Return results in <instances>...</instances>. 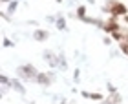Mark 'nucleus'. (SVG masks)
Listing matches in <instances>:
<instances>
[{"label":"nucleus","mask_w":128,"mask_h":104,"mask_svg":"<svg viewBox=\"0 0 128 104\" xmlns=\"http://www.w3.org/2000/svg\"><path fill=\"white\" fill-rule=\"evenodd\" d=\"M119 46H121V49H123V53L128 55V40H121Z\"/></svg>","instance_id":"obj_6"},{"label":"nucleus","mask_w":128,"mask_h":104,"mask_svg":"<svg viewBox=\"0 0 128 104\" xmlns=\"http://www.w3.org/2000/svg\"><path fill=\"white\" fill-rule=\"evenodd\" d=\"M102 27H104L106 31H112V33H114V31H117V29H119V24H117V16H112V18H110V20H108V22H106V24H104Z\"/></svg>","instance_id":"obj_2"},{"label":"nucleus","mask_w":128,"mask_h":104,"mask_svg":"<svg viewBox=\"0 0 128 104\" xmlns=\"http://www.w3.org/2000/svg\"><path fill=\"white\" fill-rule=\"evenodd\" d=\"M124 22H126V24H128V16H124Z\"/></svg>","instance_id":"obj_7"},{"label":"nucleus","mask_w":128,"mask_h":104,"mask_svg":"<svg viewBox=\"0 0 128 104\" xmlns=\"http://www.w3.org/2000/svg\"><path fill=\"white\" fill-rule=\"evenodd\" d=\"M106 11H110L114 16H119V15H126V5L121 4V2H108L106 5Z\"/></svg>","instance_id":"obj_1"},{"label":"nucleus","mask_w":128,"mask_h":104,"mask_svg":"<svg viewBox=\"0 0 128 104\" xmlns=\"http://www.w3.org/2000/svg\"><path fill=\"white\" fill-rule=\"evenodd\" d=\"M35 38L37 40H44V38H48V33L46 31H35Z\"/></svg>","instance_id":"obj_5"},{"label":"nucleus","mask_w":128,"mask_h":104,"mask_svg":"<svg viewBox=\"0 0 128 104\" xmlns=\"http://www.w3.org/2000/svg\"><path fill=\"white\" fill-rule=\"evenodd\" d=\"M20 73L22 75H28V77H35V79H37V71H35V69H33V66H28V68H20Z\"/></svg>","instance_id":"obj_3"},{"label":"nucleus","mask_w":128,"mask_h":104,"mask_svg":"<svg viewBox=\"0 0 128 104\" xmlns=\"http://www.w3.org/2000/svg\"><path fill=\"white\" fill-rule=\"evenodd\" d=\"M37 79H38V82L40 84H50V77H48V75H42V73H40V75H37Z\"/></svg>","instance_id":"obj_4"}]
</instances>
